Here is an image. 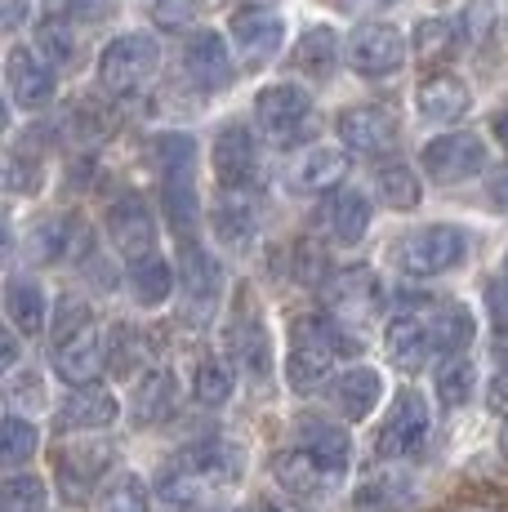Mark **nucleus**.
<instances>
[{"instance_id": "obj_46", "label": "nucleus", "mask_w": 508, "mask_h": 512, "mask_svg": "<svg viewBox=\"0 0 508 512\" xmlns=\"http://www.w3.org/2000/svg\"><path fill=\"white\" fill-rule=\"evenodd\" d=\"M5 183H9V192H36L41 187V156L14 147L5 161Z\"/></svg>"}, {"instance_id": "obj_51", "label": "nucleus", "mask_w": 508, "mask_h": 512, "mask_svg": "<svg viewBox=\"0 0 508 512\" xmlns=\"http://www.w3.org/2000/svg\"><path fill=\"white\" fill-rule=\"evenodd\" d=\"M486 303H491V312H495V326L508 330V281H495L491 290H486Z\"/></svg>"}, {"instance_id": "obj_26", "label": "nucleus", "mask_w": 508, "mask_h": 512, "mask_svg": "<svg viewBox=\"0 0 508 512\" xmlns=\"http://www.w3.org/2000/svg\"><path fill=\"white\" fill-rule=\"evenodd\" d=\"M410 490H415V486H410L406 472L388 464L384 472H370V477L357 486L353 508L357 512H397V508L410 504Z\"/></svg>"}, {"instance_id": "obj_50", "label": "nucleus", "mask_w": 508, "mask_h": 512, "mask_svg": "<svg viewBox=\"0 0 508 512\" xmlns=\"http://www.w3.org/2000/svg\"><path fill=\"white\" fill-rule=\"evenodd\" d=\"M54 9L63 18H81V23H90V18H103L107 9H112V0H54Z\"/></svg>"}, {"instance_id": "obj_57", "label": "nucleus", "mask_w": 508, "mask_h": 512, "mask_svg": "<svg viewBox=\"0 0 508 512\" xmlns=\"http://www.w3.org/2000/svg\"><path fill=\"white\" fill-rule=\"evenodd\" d=\"M246 512H281L277 504H272V499H250V508Z\"/></svg>"}, {"instance_id": "obj_22", "label": "nucleus", "mask_w": 508, "mask_h": 512, "mask_svg": "<svg viewBox=\"0 0 508 512\" xmlns=\"http://www.w3.org/2000/svg\"><path fill=\"white\" fill-rule=\"evenodd\" d=\"M161 201H165V219H170V228L179 232V241H192V236H197V219H201L192 165H174V170H165Z\"/></svg>"}, {"instance_id": "obj_11", "label": "nucleus", "mask_w": 508, "mask_h": 512, "mask_svg": "<svg viewBox=\"0 0 508 512\" xmlns=\"http://www.w3.org/2000/svg\"><path fill=\"white\" fill-rule=\"evenodd\" d=\"M348 58L361 76H393L406 63V36L388 23H366L348 41Z\"/></svg>"}, {"instance_id": "obj_33", "label": "nucleus", "mask_w": 508, "mask_h": 512, "mask_svg": "<svg viewBox=\"0 0 508 512\" xmlns=\"http://www.w3.org/2000/svg\"><path fill=\"white\" fill-rule=\"evenodd\" d=\"M237 357H241V366H246L250 379H268L272 374V343H268V330H263V321L259 317H246L237 326Z\"/></svg>"}, {"instance_id": "obj_43", "label": "nucleus", "mask_w": 508, "mask_h": 512, "mask_svg": "<svg viewBox=\"0 0 508 512\" xmlns=\"http://www.w3.org/2000/svg\"><path fill=\"white\" fill-rule=\"evenodd\" d=\"M143 357H148V348H143V334L130 330V326H116L112 339H107V366H112L116 374H134Z\"/></svg>"}, {"instance_id": "obj_6", "label": "nucleus", "mask_w": 508, "mask_h": 512, "mask_svg": "<svg viewBox=\"0 0 508 512\" xmlns=\"http://www.w3.org/2000/svg\"><path fill=\"white\" fill-rule=\"evenodd\" d=\"M156 63H161V49L152 36H116L99 54V81L107 94H134L156 76Z\"/></svg>"}, {"instance_id": "obj_38", "label": "nucleus", "mask_w": 508, "mask_h": 512, "mask_svg": "<svg viewBox=\"0 0 508 512\" xmlns=\"http://www.w3.org/2000/svg\"><path fill=\"white\" fill-rule=\"evenodd\" d=\"M473 383H477L473 361H468V357H451L442 370H437V401H442L446 410L468 406V397H473Z\"/></svg>"}, {"instance_id": "obj_4", "label": "nucleus", "mask_w": 508, "mask_h": 512, "mask_svg": "<svg viewBox=\"0 0 508 512\" xmlns=\"http://www.w3.org/2000/svg\"><path fill=\"white\" fill-rule=\"evenodd\" d=\"M468 254V236L451 228V223H433V228H419L410 232L402 245H397V268L410 281H428V277H442V272H455Z\"/></svg>"}, {"instance_id": "obj_61", "label": "nucleus", "mask_w": 508, "mask_h": 512, "mask_svg": "<svg viewBox=\"0 0 508 512\" xmlns=\"http://www.w3.org/2000/svg\"><path fill=\"white\" fill-rule=\"evenodd\" d=\"M170 512H174V508H170ZM179 512H188V508H179Z\"/></svg>"}, {"instance_id": "obj_39", "label": "nucleus", "mask_w": 508, "mask_h": 512, "mask_svg": "<svg viewBox=\"0 0 508 512\" xmlns=\"http://www.w3.org/2000/svg\"><path fill=\"white\" fill-rule=\"evenodd\" d=\"M36 446H41V432H36V423H27L23 415H9L0 423V459H5L9 468L27 464V459L36 455Z\"/></svg>"}, {"instance_id": "obj_28", "label": "nucleus", "mask_w": 508, "mask_h": 512, "mask_svg": "<svg viewBox=\"0 0 508 512\" xmlns=\"http://www.w3.org/2000/svg\"><path fill=\"white\" fill-rule=\"evenodd\" d=\"M214 236H219L223 245H246L254 228H259V214H254V196L250 192H223L219 201H214Z\"/></svg>"}, {"instance_id": "obj_35", "label": "nucleus", "mask_w": 508, "mask_h": 512, "mask_svg": "<svg viewBox=\"0 0 508 512\" xmlns=\"http://www.w3.org/2000/svg\"><path fill=\"white\" fill-rule=\"evenodd\" d=\"M330 228H335L339 245H357L370 228V201L361 192H339L330 205Z\"/></svg>"}, {"instance_id": "obj_36", "label": "nucleus", "mask_w": 508, "mask_h": 512, "mask_svg": "<svg viewBox=\"0 0 508 512\" xmlns=\"http://www.w3.org/2000/svg\"><path fill=\"white\" fill-rule=\"evenodd\" d=\"M130 285H134V299H139L143 308H156V303H165L174 294V272H170V263L152 254V259L134 263Z\"/></svg>"}, {"instance_id": "obj_16", "label": "nucleus", "mask_w": 508, "mask_h": 512, "mask_svg": "<svg viewBox=\"0 0 508 512\" xmlns=\"http://www.w3.org/2000/svg\"><path fill=\"white\" fill-rule=\"evenodd\" d=\"M179 285H183V294L192 299V312H210V303L219 299V290H223V268H219V259H214L210 250H201V241L192 236V241H183V250H179Z\"/></svg>"}, {"instance_id": "obj_1", "label": "nucleus", "mask_w": 508, "mask_h": 512, "mask_svg": "<svg viewBox=\"0 0 508 512\" xmlns=\"http://www.w3.org/2000/svg\"><path fill=\"white\" fill-rule=\"evenodd\" d=\"M473 312L464 303H406L388 321V357L402 370H424L433 357H464L473 343Z\"/></svg>"}, {"instance_id": "obj_3", "label": "nucleus", "mask_w": 508, "mask_h": 512, "mask_svg": "<svg viewBox=\"0 0 508 512\" xmlns=\"http://www.w3.org/2000/svg\"><path fill=\"white\" fill-rule=\"evenodd\" d=\"M339 352H357L353 339L335 326L330 317H304L290 330V352H286V383L295 392H317L330 379Z\"/></svg>"}, {"instance_id": "obj_18", "label": "nucleus", "mask_w": 508, "mask_h": 512, "mask_svg": "<svg viewBox=\"0 0 508 512\" xmlns=\"http://www.w3.org/2000/svg\"><path fill=\"white\" fill-rule=\"evenodd\" d=\"M272 477L286 486V495H295V499H321V495H330V490L339 486V472H330L326 464H317L312 455H304V450H281L277 459H272Z\"/></svg>"}, {"instance_id": "obj_44", "label": "nucleus", "mask_w": 508, "mask_h": 512, "mask_svg": "<svg viewBox=\"0 0 508 512\" xmlns=\"http://www.w3.org/2000/svg\"><path fill=\"white\" fill-rule=\"evenodd\" d=\"M205 0H156L152 5V23L156 27H170V32H192V27H201L205 18Z\"/></svg>"}, {"instance_id": "obj_14", "label": "nucleus", "mask_w": 508, "mask_h": 512, "mask_svg": "<svg viewBox=\"0 0 508 512\" xmlns=\"http://www.w3.org/2000/svg\"><path fill=\"white\" fill-rule=\"evenodd\" d=\"M335 130H339V139L353 147V152L379 156V152H388V147L397 143V116L388 112V107H379V103L348 107V112H339Z\"/></svg>"}, {"instance_id": "obj_17", "label": "nucleus", "mask_w": 508, "mask_h": 512, "mask_svg": "<svg viewBox=\"0 0 508 512\" xmlns=\"http://www.w3.org/2000/svg\"><path fill=\"white\" fill-rule=\"evenodd\" d=\"M5 81L14 107H23V112H36V107H45L54 98V67L41 63L36 54H27V49H9Z\"/></svg>"}, {"instance_id": "obj_59", "label": "nucleus", "mask_w": 508, "mask_h": 512, "mask_svg": "<svg viewBox=\"0 0 508 512\" xmlns=\"http://www.w3.org/2000/svg\"><path fill=\"white\" fill-rule=\"evenodd\" d=\"M214 512H232V508H214Z\"/></svg>"}, {"instance_id": "obj_56", "label": "nucleus", "mask_w": 508, "mask_h": 512, "mask_svg": "<svg viewBox=\"0 0 508 512\" xmlns=\"http://www.w3.org/2000/svg\"><path fill=\"white\" fill-rule=\"evenodd\" d=\"M344 9H384V5H393V0H339Z\"/></svg>"}, {"instance_id": "obj_60", "label": "nucleus", "mask_w": 508, "mask_h": 512, "mask_svg": "<svg viewBox=\"0 0 508 512\" xmlns=\"http://www.w3.org/2000/svg\"><path fill=\"white\" fill-rule=\"evenodd\" d=\"M468 512H486V508H468Z\"/></svg>"}, {"instance_id": "obj_41", "label": "nucleus", "mask_w": 508, "mask_h": 512, "mask_svg": "<svg viewBox=\"0 0 508 512\" xmlns=\"http://www.w3.org/2000/svg\"><path fill=\"white\" fill-rule=\"evenodd\" d=\"M0 508L5 512H41L45 508V481L32 472H14L0 486Z\"/></svg>"}, {"instance_id": "obj_52", "label": "nucleus", "mask_w": 508, "mask_h": 512, "mask_svg": "<svg viewBox=\"0 0 508 512\" xmlns=\"http://www.w3.org/2000/svg\"><path fill=\"white\" fill-rule=\"evenodd\" d=\"M27 5H32V0H5V5H0V23H5L9 32H14V27H23Z\"/></svg>"}, {"instance_id": "obj_12", "label": "nucleus", "mask_w": 508, "mask_h": 512, "mask_svg": "<svg viewBox=\"0 0 508 512\" xmlns=\"http://www.w3.org/2000/svg\"><path fill=\"white\" fill-rule=\"evenodd\" d=\"M107 236H112V245L125 259H134V263L152 259L156 219H152L148 201H143V196H121V201L107 210Z\"/></svg>"}, {"instance_id": "obj_34", "label": "nucleus", "mask_w": 508, "mask_h": 512, "mask_svg": "<svg viewBox=\"0 0 508 512\" xmlns=\"http://www.w3.org/2000/svg\"><path fill=\"white\" fill-rule=\"evenodd\" d=\"M192 397H197V406L205 410H219L228 406L232 397V366L223 357H205L197 374H192Z\"/></svg>"}, {"instance_id": "obj_37", "label": "nucleus", "mask_w": 508, "mask_h": 512, "mask_svg": "<svg viewBox=\"0 0 508 512\" xmlns=\"http://www.w3.org/2000/svg\"><path fill=\"white\" fill-rule=\"evenodd\" d=\"M459 45V27L451 18H424L415 27V58L419 63H446Z\"/></svg>"}, {"instance_id": "obj_19", "label": "nucleus", "mask_w": 508, "mask_h": 512, "mask_svg": "<svg viewBox=\"0 0 508 512\" xmlns=\"http://www.w3.org/2000/svg\"><path fill=\"white\" fill-rule=\"evenodd\" d=\"M183 72L192 76L197 90H223L232 81V58L223 36L214 32H197L188 45H183Z\"/></svg>"}, {"instance_id": "obj_15", "label": "nucleus", "mask_w": 508, "mask_h": 512, "mask_svg": "<svg viewBox=\"0 0 508 512\" xmlns=\"http://www.w3.org/2000/svg\"><path fill=\"white\" fill-rule=\"evenodd\" d=\"M281 41H286V23H281L272 9L250 5V9H237V14H232V45L241 49V58H246L250 67L277 58Z\"/></svg>"}, {"instance_id": "obj_58", "label": "nucleus", "mask_w": 508, "mask_h": 512, "mask_svg": "<svg viewBox=\"0 0 508 512\" xmlns=\"http://www.w3.org/2000/svg\"><path fill=\"white\" fill-rule=\"evenodd\" d=\"M504 450H508V428H504Z\"/></svg>"}, {"instance_id": "obj_47", "label": "nucleus", "mask_w": 508, "mask_h": 512, "mask_svg": "<svg viewBox=\"0 0 508 512\" xmlns=\"http://www.w3.org/2000/svg\"><path fill=\"white\" fill-rule=\"evenodd\" d=\"M290 268H295V281H304V285H330V277H326L330 263H326V250H321L317 241H299Z\"/></svg>"}, {"instance_id": "obj_42", "label": "nucleus", "mask_w": 508, "mask_h": 512, "mask_svg": "<svg viewBox=\"0 0 508 512\" xmlns=\"http://www.w3.org/2000/svg\"><path fill=\"white\" fill-rule=\"evenodd\" d=\"M36 49H41L45 63H58L67 67L76 58V36L67 23H58V18H45L41 27H36Z\"/></svg>"}, {"instance_id": "obj_2", "label": "nucleus", "mask_w": 508, "mask_h": 512, "mask_svg": "<svg viewBox=\"0 0 508 512\" xmlns=\"http://www.w3.org/2000/svg\"><path fill=\"white\" fill-rule=\"evenodd\" d=\"M237 472H241L237 446H228V441L210 437V441H197V446L183 450V455L161 472L156 490H161V499H165L170 508H188L192 499L201 495V490L237 481Z\"/></svg>"}, {"instance_id": "obj_45", "label": "nucleus", "mask_w": 508, "mask_h": 512, "mask_svg": "<svg viewBox=\"0 0 508 512\" xmlns=\"http://www.w3.org/2000/svg\"><path fill=\"white\" fill-rule=\"evenodd\" d=\"M103 512H148V486H143L134 472L116 477V486L107 490V499H103Z\"/></svg>"}, {"instance_id": "obj_54", "label": "nucleus", "mask_w": 508, "mask_h": 512, "mask_svg": "<svg viewBox=\"0 0 508 512\" xmlns=\"http://www.w3.org/2000/svg\"><path fill=\"white\" fill-rule=\"evenodd\" d=\"M0 352H5V370H14V361H18V343H14V334H5V339H0Z\"/></svg>"}, {"instance_id": "obj_30", "label": "nucleus", "mask_w": 508, "mask_h": 512, "mask_svg": "<svg viewBox=\"0 0 508 512\" xmlns=\"http://www.w3.org/2000/svg\"><path fill=\"white\" fill-rule=\"evenodd\" d=\"M290 63H295L304 76H330V72H335V63H339L335 27H312V32H304V41L295 45Z\"/></svg>"}, {"instance_id": "obj_49", "label": "nucleus", "mask_w": 508, "mask_h": 512, "mask_svg": "<svg viewBox=\"0 0 508 512\" xmlns=\"http://www.w3.org/2000/svg\"><path fill=\"white\" fill-rule=\"evenodd\" d=\"M486 401H491L495 415H508V339L495 352V379H491V397Z\"/></svg>"}, {"instance_id": "obj_40", "label": "nucleus", "mask_w": 508, "mask_h": 512, "mask_svg": "<svg viewBox=\"0 0 508 512\" xmlns=\"http://www.w3.org/2000/svg\"><path fill=\"white\" fill-rule=\"evenodd\" d=\"M375 187H379V196H384L393 210H415L419 205V179H415V170H406L402 161L379 165Z\"/></svg>"}, {"instance_id": "obj_55", "label": "nucleus", "mask_w": 508, "mask_h": 512, "mask_svg": "<svg viewBox=\"0 0 508 512\" xmlns=\"http://www.w3.org/2000/svg\"><path fill=\"white\" fill-rule=\"evenodd\" d=\"M491 130H495V134H500V143L508 147V107H504V112H495V121H491Z\"/></svg>"}, {"instance_id": "obj_8", "label": "nucleus", "mask_w": 508, "mask_h": 512, "mask_svg": "<svg viewBox=\"0 0 508 512\" xmlns=\"http://www.w3.org/2000/svg\"><path fill=\"white\" fill-rule=\"evenodd\" d=\"M424 170L433 183H459V179H473V174L486 170V143L477 134H442L424 147Z\"/></svg>"}, {"instance_id": "obj_5", "label": "nucleus", "mask_w": 508, "mask_h": 512, "mask_svg": "<svg viewBox=\"0 0 508 512\" xmlns=\"http://www.w3.org/2000/svg\"><path fill=\"white\" fill-rule=\"evenodd\" d=\"M428 428H433L428 401L419 397V392H397L384 423H379V432H375V455L384 459V464H402V459L424 450Z\"/></svg>"}, {"instance_id": "obj_29", "label": "nucleus", "mask_w": 508, "mask_h": 512, "mask_svg": "<svg viewBox=\"0 0 508 512\" xmlns=\"http://www.w3.org/2000/svg\"><path fill=\"white\" fill-rule=\"evenodd\" d=\"M174 397H179V388H174V374L170 370H148L139 379V388H134V419L139 423H161L170 419L174 410Z\"/></svg>"}, {"instance_id": "obj_13", "label": "nucleus", "mask_w": 508, "mask_h": 512, "mask_svg": "<svg viewBox=\"0 0 508 512\" xmlns=\"http://www.w3.org/2000/svg\"><path fill=\"white\" fill-rule=\"evenodd\" d=\"M326 303H330V312L344 321H370L384 308V285H379V277L370 268H344L330 277Z\"/></svg>"}, {"instance_id": "obj_7", "label": "nucleus", "mask_w": 508, "mask_h": 512, "mask_svg": "<svg viewBox=\"0 0 508 512\" xmlns=\"http://www.w3.org/2000/svg\"><path fill=\"white\" fill-rule=\"evenodd\" d=\"M254 116H259V130L268 134L277 147H290L308 134L312 125V98L299 85H268L259 90V103H254Z\"/></svg>"}, {"instance_id": "obj_20", "label": "nucleus", "mask_w": 508, "mask_h": 512, "mask_svg": "<svg viewBox=\"0 0 508 512\" xmlns=\"http://www.w3.org/2000/svg\"><path fill=\"white\" fill-rule=\"evenodd\" d=\"M121 415V401L107 388H76L72 397L58 406V428L63 432H103Z\"/></svg>"}, {"instance_id": "obj_25", "label": "nucleus", "mask_w": 508, "mask_h": 512, "mask_svg": "<svg viewBox=\"0 0 508 512\" xmlns=\"http://www.w3.org/2000/svg\"><path fill=\"white\" fill-rule=\"evenodd\" d=\"M379 392H384V383L370 366H353L330 383V401H335V410L344 419H366L379 406Z\"/></svg>"}, {"instance_id": "obj_23", "label": "nucleus", "mask_w": 508, "mask_h": 512, "mask_svg": "<svg viewBox=\"0 0 508 512\" xmlns=\"http://www.w3.org/2000/svg\"><path fill=\"white\" fill-rule=\"evenodd\" d=\"M415 107H419V116H428V121H459V116L473 107V90H468L459 76L437 72L415 90Z\"/></svg>"}, {"instance_id": "obj_31", "label": "nucleus", "mask_w": 508, "mask_h": 512, "mask_svg": "<svg viewBox=\"0 0 508 512\" xmlns=\"http://www.w3.org/2000/svg\"><path fill=\"white\" fill-rule=\"evenodd\" d=\"M5 312H9V326L18 334H36L45 326V290L36 281H9Z\"/></svg>"}, {"instance_id": "obj_53", "label": "nucleus", "mask_w": 508, "mask_h": 512, "mask_svg": "<svg viewBox=\"0 0 508 512\" xmlns=\"http://www.w3.org/2000/svg\"><path fill=\"white\" fill-rule=\"evenodd\" d=\"M491 196H495V205H500V210H508V165L500 174H495V183H491Z\"/></svg>"}, {"instance_id": "obj_32", "label": "nucleus", "mask_w": 508, "mask_h": 512, "mask_svg": "<svg viewBox=\"0 0 508 512\" xmlns=\"http://www.w3.org/2000/svg\"><path fill=\"white\" fill-rule=\"evenodd\" d=\"M72 236H81V223L76 219H45L27 236V254H32L36 263H54V259H63V254H76Z\"/></svg>"}, {"instance_id": "obj_27", "label": "nucleus", "mask_w": 508, "mask_h": 512, "mask_svg": "<svg viewBox=\"0 0 508 512\" xmlns=\"http://www.w3.org/2000/svg\"><path fill=\"white\" fill-rule=\"evenodd\" d=\"M348 174V152L344 147H308L304 156L295 161V174H290V183L299 187V192H321V187H335L339 179Z\"/></svg>"}, {"instance_id": "obj_21", "label": "nucleus", "mask_w": 508, "mask_h": 512, "mask_svg": "<svg viewBox=\"0 0 508 512\" xmlns=\"http://www.w3.org/2000/svg\"><path fill=\"white\" fill-rule=\"evenodd\" d=\"M295 446L304 450V455L317 459V464H326L330 472H339V477L348 472L353 441H348V432L339 428V423L317 419V415H304V419H299V432H295Z\"/></svg>"}, {"instance_id": "obj_24", "label": "nucleus", "mask_w": 508, "mask_h": 512, "mask_svg": "<svg viewBox=\"0 0 508 512\" xmlns=\"http://www.w3.org/2000/svg\"><path fill=\"white\" fill-rule=\"evenodd\" d=\"M112 464V450L103 446H81V450H67L63 459H58V481H63V495L72 499V504H85L90 499V490L99 486V477Z\"/></svg>"}, {"instance_id": "obj_9", "label": "nucleus", "mask_w": 508, "mask_h": 512, "mask_svg": "<svg viewBox=\"0 0 508 512\" xmlns=\"http://www.w3.org/2000/svg\"><path fill=\"white\" fill-rule=\"evenodd\" d=\"M214 174L223 192H250L259 179V143L246 125H223L214 139Z\"/></svg>"}, {"instance_id": "obj_10", "label": "nucleus", "mask_w": 508, "mask_h": 512, "mask_svg": "<svg viewBox=\"0 0 508 512\" xmlns=\"http://www.w3.org/2000/svg\"><path fill=\"white\" fill-rule=\"evenodd\" d=\"M54 370L63 383L72 388H99L103 370H107V339L99 326H85L81 334H72L67 343L54 348Z\"/></svg>"}, {"instance_id": "obj_48", "label": "nucleus", "mask_w": 508, "mask_h": 512, "mask_svg": "<svg viewBox=\"0 0 508 512\" xmlns=\"http://www.w3.org/2000/svg\"><path fill=\"white\" fill-rule=\"evenodd\" d=\"M85 326H94L90 308H85L81 299H63L58 303V321H54V343H67L72 334H81Z\"/></svg>"}]
</instances>
